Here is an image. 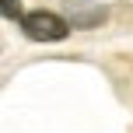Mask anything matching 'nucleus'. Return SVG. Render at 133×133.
<instances>
[{"label": "nucleus", "mask_w": 133, "mask_h": 133, "mask_svg": "<svg viewBox=\"0 0 133 133\" xmlns=\"http://www.w3.org/2000/svg\"><path fill=\"white\" fill-rule=\"evenodd\" d=\"M21 32L32 42H63L70 35V25L56 11H28L21 18Z\"/></svg>", "instance_id": "1"}, {"label": "nucleus", "mask_w": 133, "mask_h": 133, "mask_svg": "<svg viewBox=\"0 0 133 133\" xmlns=\"http://www.w3.org/2000/svg\"><path fill=\"white\" fill-rule=\"evenodd\" d=\"M4 18L7 21H21L25 14H21V0H4Z\"/></svg>", "instance_id": "2"}]
</instances>
